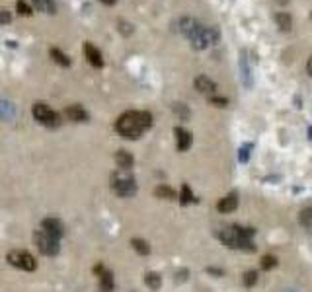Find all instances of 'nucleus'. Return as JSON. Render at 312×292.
I'll list each match as a JSON object with an SVG mask.
<instances>
[{
    "instance_id": "obj_1",
    "label": "nucleus",
    "mask_w": 312,
    "mask_h": 292,
    "mask_svg": "<svg viewBox=\"0 0 312 292\" xmlns=\"http://www.w3.org/2000/svg\"><path fill=\"white\" fill-rule=\"evenodd\" d=\"M151 127H153V115L149 111H125L115 123L117 133L129 141L139 139Z\"/></svg>"
},
{
    "instance_id": "obj_2",
    "label": "nucleus",
    "mask_w": 312,
    "mask_h": 292,
    "mask_svg": "<svg viewBox=\"0 0 312 292\" xmlns=\"http://www.w3.org/2000/svg\"><path fill=\"white\" fill-rule=\"evenodd\" d=\"M219 238H221V242H223L224 246H228V248H232V250H244V251H254V250H256L254 242H252L250 238L240 236L234 226L221 230V232H219Z\"/></svg>"
},
{
    "instance_id": "obj_3",
    "label": "nucleus",
    "mask_w": 312,
    "mask_h": 292,
    "mask_svg": "<svg viewBox=\"0 0 312 292\" xmlns=\"http://www.w3.org/2000/svg\"><path fill=\"white\" fill-rule=\"evenodd\" d=\"M111 187L119 197H133L137 193V181L129 173H113L111 175Z\"/></svg>"
},
{
    "instance_id": "obj_4",
    "label": "nucleus",
    "mask_w": 312,
    "mask_h": 292,
    "mask_svg": "<svg viewBox=\"0 0 312 292\" xmlns=\"http://www.w3.org/2000/svg\"><path fill=\"white\" fill-rule=\"evenodd\" d=\"M219 31L215 29V27H199L191 37H189V41H191V47L193 49H197V51H203V49H207L209 45H215L217 41H219Z\"/></svg>"
},
{
    "instance_id": "obj_5",
    "label": "nucleus",
    "mask_w": 312,
    "mask_h": 292,
    "mask_svg": "<svg viewBox=\"0 0 312 292\" xmlns=\"http://www.w3.org/2000/svg\"><path fill=\"white\" fill-rule=\"evenodd\" d=\"M31 113H33V117H35V121H39L41 125H45V127H51V129H55V127H59L61 125V117H59V113L57 111H53L47 104H33V109H31Z\"/></svg>"
},
{
    "instance_id": "obj_6",
    "label": "nucleus",
    "mask_w": 312,
    "mask_h": 292,
    "mask_svg": "<svg viewBox=\"0 0 312 292\" xmlns=\"http://www.w3.org/2000/svg\"><path fill=\"white\" fill-rule=\"evenodd\" d=\"M6 259H8V263H10L12 267L22 269V271H35V267H37L35 257H33L31 253L23 251V250H12V251L6 255Z\"/></svg>"
},
{
    "instance_id": "obj_7",
    "label": "nucleus",
    "mask_w": 312,
    "mask_h": 292,
    "mask_svg": "<svg viewBox=\"0 0 312 292\" xmlns=\"http://www.w3.org/2000/svg\"><path fill=\"white\" fill-rule=\"evenodd\" d=\"M33 242H35V246H37V250L43 253V255H57L59 253V240H55V238H51V236H47L45 232H35V236H33Z\"/></svg>"
},
{
    "instance_id": "obj_8",
    "label": "nucleus",
    "mask_w": 312,
    "mask_h": 292,
    "mask_svg": "<svg viewBox=\"0 0 312 292\" xmlns=\"http://www.w3.org/2000/svg\"><path fill=\"white\" fill-rule=\"evenodd\" d=\"M41 232H45L47 236L59 240V238L65 234V226H63V222H61L59 218H45V220L41 222Z\"/></svg>"
},
{
    "instance_id": "obj_9",
    "label": "nucleus",
    "mask_w": 312,
    "mask_h": 292,
    "mask_svg": "<svg viewBox=\"0 0 312 292\" xmlns=\"http://www.w3.org/2000/svg\"><path fill=\"white\" fill-rule=\"evenodd\" d=\"M94 273H96L98 279H100V289H102V292H113L115 285H113V275H111L110 269H106L104 265H96V267H94Z\"/></svg>"
},
{
    "instance_id": "obj_10",
    "label": "nucleus",
    "mask_w": 312,
    "mask_h": 292,
    "mask_svg": "<svg viewBox=\"0 0 312 292\" xmlns=\"http://www.w3.org/2000/svg\"><path fill=\"white\" fill-rule=\"evenodd\" d=\"M84 55H86L88 63H90L94 68H102V66H104V57H102V53H100L92 43H84Z\"/></svg>"
},
{
    "instance_id": "obj_11",
    "label": "nucleus",
    "mask_w": 312,
    "mask_h": 292,
    "mask_svg": "<svg viewBox=\"0 0 312 292\" xmlns=\"http://www.w3.org/2000/svg\"><path fill=\"white\" fill-rule=\"evenodd\" d=\"M65 115L68 117V121H74V123H86L88 121V111L82 105H68L65 109Z\"/></svg>"
},
{
    "instance_id": "obj_12",
    "label": "nucleus",
    "mask_w": 312,
    "mask_h": 292,
    "mask_svg": "<svg viewBox=\"0 0 312 292\" xmlns=\"http://www.w3.org/2000/svg\"><path fill=\"white\" fill-rule=\"evenodd\" d=\"M193 84H195V90H197V92H201V94H209V96H211V94H215V92H217V84H215L209 76H205V74L197 76Z\"/></svg>"
},
{
    "instance_id": "obj_13",
    "label": "nucleus",
    "mask_w": 312,
    "mask_h": 292,
    "mask_svg": "<svg viewBox=\"0 0 312 292\" xmlns=\"http://www.w3.org/2000/svg\"><path fill=\"white\" fill-rule=\"evenodd\" d=\"M201 27V23L197 21V20H193V18H181L179 20V31L189 39L197 29Z\"/></svg>"
},
{
    "instance_id": "obj_14",
    "label": "nucleus",
    "mask_w": 312,
    "mask_h": 292,
    "mask_svg": "<svg viewBox=\"0 0 312 292\" xmlns=\"http://www.w3.org/2000/svg\"><path fill=\"white\" fill-rule=\"evenodd\" d=\"M238 207V197L236 195H226V197H223L219 203H217V209H219V212H232L234 209Z\"/></svg>"
},
{
    "instance_id": "obj_15",
    "label": "nucleus",
    "mask_w": 312,
    "mask_h": 292,
    "mask_svg": "<svg viewBox=\"0 0 312 292\" xmlns=\"http://www.w3.org/2000/svg\"><path fill=\"white\" fill-rule=\"evenodd\" d=\"M115 162H117V166H119V169H131V166H133V162H135V158L131 156V152H127V150H117V154H115Z\"/></svg>"
},
{
    "instance_id": "obj_16",
    "label": "nucleus",
    "mask_w": 312,
    "mask_h": 292,
    "mask_svg": "<svg viewBox=\"0 0 312 292\" xmlns=\"http://www.w3.org/2000/svg\"><path fill=\"white\" fill-rule=\"evenodd\" d=\"M176 137H178V150L179 152H185L191 146V133H187L185 129L176 127Z\"/></svg>"
},
{
    "instance_id": "obj_17",
    "label": "nucleus",
    "mask_w": 312,
    "mask_h": 292,
    "mask_svg": "<svg viewBox=\"0 0 312 292\" xmlns=\"http://www.w3.org/2000/svg\"><path fill=\"white\" fill-rule=\"evenodd\" d=\"M240 70H242V82H244V86L250 88V86H252V68H250V64H248L246 53L240 55Z\"/></svg>"
},
{
    "instance_id": "obj_18",
    "label": "nucleus",
    "mask_w": 312,
    "mask_h": 292,
    "mask_svg": "<svg viewBox=\"0 0 312 292\" xmlns=\"http://www.w3.org/2000/svg\"><path fill=\"white\" fill-rule=\"evenodd\" d=\"M275 21H277V27L281 29V31H291V27H293V20H291V16L287 14V12H277L275 14Z\"/></svg>"
},
{
    "instance_id": "obj_19",
    "label": "nucleus",
    "mask_w": 312,
    "mask_h": 292,
    "mask_svg": "<svg viewBox=\"0 0 312 292\" xmlns=\"http://www.w3.org/2000/svg\"><path fill=\"white\" fill-rule=\"evenodd\" d=\"M299 222H301V226H303L307 232H311L312 234V207L301 210V214H299Z\"/></svg>"
},
{
    "instance_id": "obj_20",
    "label": "nucleus",
    "mask_w": 312,
    "mask_h": 292,
    "mask_svg": "<svg viewBox=\"0 0 312 292\" xmlns=\"http://www.w3.org/2000/svg\"><path fill=\"white\" fill-rule=\"evenodd\" d=\"M31 4L39 10V12H47V14H55L57 12V6L53 0H31Z\"/></svg>"
},
{
    "instance_id": "obj_21",
    "label": "nucleus",
    "mask_w": 312,
    "mask_h": 292,
    "mask_svg": "<svg viewBox=\"0 0 312 292\" xmlns=\"http://www.w3.org/2000/svg\"><path fill=\"white\" fill-rule=\"evenodd\" d=\"M155 195L158 199H166V201L176 199V191H174L172 187H168V185H158L155 189Z\"/></svg>"
},
{
    "instance_id": "obj_22",
    "label": "nucleus",
    "mask_w": 312,
    "mask_h": 292,
    "mask_svg": "<svg viewBox=\"0 0 312 292\" xmlns=\"http://www.w3.org/2000/svg\"><path fill=\"white\" fill-rule=\"evenodd\" d=\"M51 57H53V61H55L57 64H61V66H65V68L70 66V59H68L61 49H55V47H53V49H51Z\"/></svg>"
},
{
    "instance_id": "obj_23",
    "label": "nucleus",
    "mask_w": 312,
    "mask_h": 292,
    "mask_svg": "<svg viewBox=\"0 0 312 292\" xmlns=\"http://www.w3.org/2000/svg\"><path fill=\"white\" fill-rule=\"evenodd\" d=\"M131 246H133V250H135L137 253H141V255H149V253H151V246H149L145 240H141V238H135V240L131 242Z\"/></svg>"
},
{
    "instance_id": "obj_24",
    "label": "nucleus",
    "mask_w": 312,
    "mask_h": 292,
    "mask_svg": "<svg viewBox=\"0 0 312 292\" xmlns=\"http://www.w3.org/2000/svg\"><path fill=\"white\" fill-rule=\"evenodd\" d=\"M145 283H147V287H151L153 291H158L160 285H162V279H160V275H156V273H147Z\"/></svg>"
},
{
    "instance_id": "obj_25",
    "label": "nucleus",
    "mask_w": 312,
    "mask_h": 292,
    "mask_svg": "<svg viewBox=\"0 0 312 292\" xmlns=\"http://www.w3.org/2000/svg\"><path fill=\"white\" fill-rule=\"evenodd\" d=\"M273 267H277V257H275V255H266V257H262V269L269 271V269H273Z\"/></svg>"
},
{
    "instance_id": "obj_26",
    "label": "nucleus",
    "mask_w": 312,
    "mask_h": 292,
    "mask_svg": "<svg viewBox=\"0 0 312 292\" xmlns=\"http://www.w3.org/2000/svg\"><path fill=\"white\" fill-rule=\"evenodd\" d=\"M16 10H18L20 16H31V14H33L31 8H29V4H27L25 0H18V2H16Z\"/></svg>"
},
{
    "instance_id": "obj_27",
    "label": "nucleus",
    "mask_w": 312,
    "mask_h": 292,
    "mask_svg": "<svg viewBox=\"0 0 312 292\" xmlns=\"http://www.w3.org/2000/svg\"><path fill=\"white\" fill-rule=\"evenodd\" d=\"M181 205H187V203H193L195 201V197H193V193H191V189L187 187V185H183L181 187Z\"/></svg>"
},
{
    "instance_id": "obj_28",
    "label": "nucleus",
    "mask_w": 312,
    "mask_h": 292,
    "mask_svg": "<svg viewBox=\"0 0 312 292\" xmlns=\"http://www.w3.org/2000/svg\"><path fill=\"white\" fill-rule=\"evenodd\" d=\"M117 29H119L123 35H131V33L135 31V27H133L129 21H125V20H119V23H117Z\"/></svg>"
},
{
    "instance_id": "obj_29",
    "label": "nucleus",
    "mask_w": 312,
    "mask_h": 292,
    "mask_svg": "<svg viewBox=\"0 0 312 292\" xmlns=\"http://www.w3.org/2000/svg\"><path fill=\"white\" fill-rule=\"evenodd\" d=\"M258 283V273L256 271H248L246 275H244V285L246 287H254Z\"/></svg>"
},
{
    "instance_id": "obj_30",
    "label": "nucleus",
    "mask_w": 312,
    "mask_h": 292,
    "mask_svg": "<svg viewBox=\"0 0 312 292\" xmlns=\"http://www.w3.org/2000/svg\"><path fill=\"white\" fill-rule=\"evenodd\" d=\"M12 111H14V109H12V105H10V104L0 102V117H2V119H8V117L12 115Z\"/></svg>"
},
{
    "instance_id": "obj_31",
    "label": "nucleus",
    "mask_w": 312,
    "mask_h": 292,
    "mask_svg": "<svg viewBox=\"0 0 312 292\" xmlns=\"http://www.w3.org/2000/svg\"><path fill=\"white\" fill-rule=\"evenodd\" d=\"M174 111H176L179 117H183V119H187V117H189V109H187L183 104H174Z\"/></svg>"
},
{
    "instance_id": "obj_32",
    "label": "nucleus",
    "mask_w": 312,
    "mask_h": 292,
    "mask_svg": "<svg viewBox=\"0 0 312 292\" xmlns=\"http://www.w3.org/2000/svg\"><path fill=\"white\" fill-rule=\"evenodd\" d=\"M10 21H12V14L8 10H4V8H0V25L10 23Z\"/></svg>"
},
{
    "instance_id": "obj_33",
    "label": "nucleus",
    "mask_w": 312,
    "mask_h": 292,
    "mask_svg": "<svg viewBox=\"0 0 312 292\" xmlns=\"http://www.w3.org/2000/svg\"><path fill=\"white\" fill-rule=\"evenodd\" d=\"M250 150H252V146L246 145L240 148V162H246L248 160V154H250Z\"/></svg>"
},
{
    "instance_id": "obj_34",
    "label": "nucleus",
    "mask_w": 312,
    "mask_h": 292,
    "mask_svg": "<svg viewBox=\"0 0 312 292\" xmlns=\"http://www.w3.org/2000/svg\"><path fill=\"white\" fill-rule=\"evenodd\" d=\"M209 102H211V104H215L217 107H224V105H228V100H224V98H211Z\"/></svg>"
},
{
    "instance_id": "obj_35",
    "label": "nucleus",
    "mask_w": 312,
    "mask_h": 292,
    "mask_svg": "<svg viewBox=\"0 0 312 292\" xmlns=\"http://www.w3.org/2000/svg\"><path fill=\"white\" fill-rule=\"evenodd\" d=\"M307 72H309V76H312V57H309V61H307Z\"/></svg>"
},
{
    "instance_id": "obj_36",
    "label": "nucleus",
    "mask_w": 312,
    "mask_h": 292,
    "mask_svg": "<svg viewBox=\"0 0 312 292\" xmlns=\"http://www.w3.org/2000/svg\"><path fill=\"white\" fill-rule=\"evenodd\" d=\"M100 2H104V4H106V6H113V4H115V2H117V0H100Z\"/></svg>"
},
{
    "instance_id": "obj_37",
    "label": "nucleus",
    "mask_w": 312,
    "mask_h": 292,
    "mask_svg": "<svg viewBox=\"0 0 312 292\" xmlns=\"http://www.w3.org/2000/svg\"><path fill=\"white\" fill-rule=\"evenodd\" d=\"M309 135H311V139H312V127H311V131H309Z\"/></svg>"
},
{
    "instance_id": "obj_38",
    "label": "nucleus",
    "mask_w": 312,
    "mask_h": 292,
    "mask_svg": "<svg viewBox=\"0 0 312 292\" xmlns=\"http://www.w3.org/2000/svg\"><path fill=\"white\" fill-rule=\"evenodd\" d=\"M285 292H297V291H285Z\"/></svg>"
},
{
    "instance_id": "obj_39",
    "label": "nucleus",
    "mask_w": 312,
    "mask_h": 292,
    "mask_svg": "<svg viewBox=\"0 0 312 292\" xmlns=\"http://www.w3.org/2000/svg\"><path fill=\"white\" fill-rule=\"evenodd\" d=\"M311 16H312V14H311Z\"/></svg>"
}]
</instances>
